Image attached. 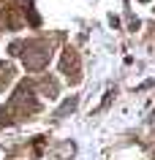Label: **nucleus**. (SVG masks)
<instances>
[{"instance_id":"1","label":"nucleus","mask_w":155,"mask_h":160,"mask_svg":"<svg viewBox=\"0 0 155 160\" xmlns=\"http://www.w3.org/2000/svg\"><path fill=\"white\" fill-rule=\"evenodd\" d=\"M14 54H22L25 65L30 71H41L52 57L49 41H30V43H14Z\"/></svg>"},{"instance_id":"2","label":"nucleus","mask_w":155,"mask_h":160,"mask_svg":"<svg viewBox=\"0 0 155 160\" xmlns=\"http://www.w3.org/2000/svg\"><path fill=\"white\" fill-rule=\"evenodd\" d=\"M63 71H65V76H68L71 82L79 79V60L71 49H65V54H63Z\"/></svg>"},{"instance_id":"3","label":"nucleus","mask_w":155,"mask_h":160,"mask_svg":"<svg viewBox=\"0 0 155 160\" xmlns=\"http://www.w3.org/2000/svg\"><path fill=\"white\" fill-rule=\"evenodd\" d=\"M11 79H14V68H11V65H6V62H0V90L8 84Z\"/></svg>"}]
</instances>
